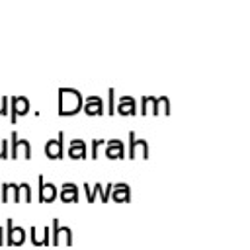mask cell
Masks as SVG:
<instances>
[{"instance_id":"cell-9","label":"cell","mask_w":250,"mask_h":250,"mask_svg":"<svg viewBox=\"0 0 250 250\" xmlns=\"http://www.w3.org/2000/svg\"><path fill=\"white\" fill-rule=\"evenodd\" d=\"M57 197H59L62 203H78V188H76V184L64 182V184L61 186Z\"/></svg>"},{"instance_id":"cell-6","label":"cell","mask_w":250,"mask_h":250,"mask_svg":"<svg viewBox=\"0 0 250 250\" xmlns=\"http://www.w3.org/2000/svg\"><path fill=\"white\" fill-rule=\"evenodd\" d=\"M25 236H27V232H25V229H23V227L14 225V221H12V219H8V221H6V242H4V244L20 246V244H23V242H25Z\"/></svg>"},{"instance_id":"cell-17","label":"cell","mask_w":250,"mask_h":250,"mask_svg":"<svg viewBox=\"0 0 250 250\" xmlns=\"http://www.w3.org/2000/svg\"><path fill=\"white\" fill-rule=\"evenodd\" d=\"M0 199L4 203H8V201L18 203V184L16 182H4L2 184V195H0Z\"/></svg>"},{"instance_id":"cell-4","label":"cell","mask_w":250,"mask_h":250,"mask_svg":"<svg viewBox=\"0 0 250 250\" xmlns=\"http://www.w3.org/2000/svg\"><path fill=\"white\" fill-rule=\"evenodd\" d=\"M45 156L49 160H61L64 156V133L59 131L57 139H49L45 143Z\"/></svg>"},{"instance_id":"cell-5","label":"cell","mask_w":250,"mask_h":250,"mask_svg":"<svg viewBox=\"0 0 250 250\" xmlns=\"http://www.w3.org/2000/svg\"><path fill=\"white\" fill-rule=\"evenodd\" d=\"M148 143L145 139H137L135 133L131 131L129 133V158L131 160H137V158H143L146 160L148 158Z\"/></svg>"},{"instance_id":"cell-25","label":"cell","mask_w":250,"mask_h":250,"mask_svg":"<svg viewBox=\"0 0 250 250\" xmlns=\"http://www.w3.org/2000/svg\"><path fill=\"white\" fill-rule=\"evenodd\" d=\"M84 193H86V201H88V203H94L96 195L92 193V189H90V184H84Z\"/></svg>"},{"instance_id":"cell-8","label":"cell","mask_w":250,"mask_h":250,"mask_svg":"<svg viewBox=\"0 0 250 250\" xmlns=\"http://www.w3.org/2000/svg\"><path fill=\"white\" fill-rule=\"evenodd\" d=\"M37 182H39V195H37V201H41V203H53L55 199H57V188H55V184H45V178L43 176H39L37 178Z\"/></svg>"},{"instance_id":"cell-15","label":"cell","mask_w":250,"mask_h":250,"mask_svg":"<svg viewBox=\"0 0 250 250\" xmlns=\"http://www.w3.org/2000/svg\"><path fill=\"white\" fill-rule=\"evenodd\" d=\"M68 156L74 160H84L88 156V146L82 139H72L68 145Z\"/></svg>"},{"instance_id":"cell-13","label":"cell","mask_w":250,"mask_h":250,"mask_svg":"<svg viewBox=\"0 0 250 250\" xmlns=\"http://www.w3.org/2000/svg\"><path fill=\"white\" fill-rule=\"evenodd\" d=\"M105 156L111 158V160H119L125 156V145L123 141L119 139H111V141H105Z\"/></svg>"},{"instance_id":"cell-14","label":"cell","mask_w":250,"mask_h":250,"mask_svg":"<svg viewBox=\"0 0 250 250\" xmlns=\"http://www.w3.org/2000/svg\"><path fill=\"white\" fill-rule=\"evenodd\" d=\"M82 109L86 111V115H102L104 113V100L100 96H90L86 98V102L82 104Z\"/></svg>"},{"instance_id":"cell-24","label":"cell","mask_w":250,"mask_h":250,"mask_svg":"<svg viewBox=\"0 0 250 250\" xmlns=\"http://www.w3.org/2000/svg\"><path fill=\"white\" fill-rule=\"evenodd\" d=\"M107 98H109V109H107V113L111 115V113H113V109H115V100H113V98H115V92H113V88H109V90H107Z\"/></svg>"},{"instance_id":"cell-21","label":"cell","mask_w":250,"mask_h":250,"mask_svg":"<svg viewBox=\"0 0 250 250\" xmlns=\"http://www.w3.org/2000/svg\"><path fill=\"white\" fill-rule=\"evenodd\" d=\"M105 145V141L104 139H94L92 141V150H90V156L96 160L98 158V152H100V146H104Z\"/></svg>"},{"instance_id":"cell-23","label":"cell","mask_w":250,"mask_h":250,"mask_svg":"<svg viewBox=\"0 0 250 250\" xmlns=\"http://www.w3.org/2000/svg\"><path fill=\"white\" fill-rule=\"evenodd\" d=\"M0 158H10V141H2V148H0Z\"/></svg>"},{"instance_id":"cell-7","label":"cell","mask_w":250,"mask_h":250,"mask_svg":"<svg viewBox=\"0 0 250 250\" xmlns=\"http://www.w3.org/2000/svg\"><path fill=\"white\" fill-rule=\"evenodd\" d=\"M29 111V100L25 96H14L10 98V121L16 125L18 117L25 115Z\"/></svg>"},{"instance_id":"cell-2","label":"cell","mask_w":250,"mask_h":250,"mask_svg":"<svg viewBox=\"0 0 250 250\" xmlns=\"http://www.w3.org/2000/svg\"><path fill=\"white\" fill-rule=\"evenodd\" d=\"M10 158H25L29 160L31 158V145L27 139H20L18 133L14 131L12 133V139H10Z\"/></svg>"},{"instance_id":"cell-16","label":"cell","mask_w":250,"mask_h":250,"mask_svg":"<svg viewBox=\"0 0 250 250\" xmlns=\"http://www.w3.org/2000/svg\"><path fill=\"white\" fill-rule=\"evenodd\" d=\"M156 102H158L156 96H143L141 98V115H158Z\"/></svg>"},{"instance_id":"cell-18","label":"cell","mask_w":250,"mask_h":250,"mask_svg":"<svg viewBox=\"0 0 250 250\" xmlns=\"http://www.w3.org/2000/svg\"><path fill=\"white\" fill-rule=\"evenodd\" d=\"M23 201V203H29L31 201V188L27 182H21L18 184V203Z\"/></svg>"},{"instance_id":"cell-26","label":"cell","mask_w":250,"mask_h":250,"mask_svg":"<svg viewBox=\"0 0 250 250\" xmlns=\"http://www.w3.org/2000/svg\"><path fill=\"white\" fill-rule=\"evenodd\" d=\"M0 244H4V227L0 225Z\"/></svg>"},{"instance_id":"cell-12","label":"cell","mask_w":250,"mask_h":250,"mask_svg":"<svg viewBox=\"0 0 250 250\" xmlns=\"http://www.w3.org/2000/svg\"><path fill=\"white\" fill-rule=\"evenodd\" d=\"M117 105H115V109L113 111H117L119 115H135L137 113V100L133 98V96H123V98H119V102H115Z\"/></svg>"},{"instance_id":"cell-3","label":"cell","mask_w":250,"mask_h":250,"mask_svg":"<svg viewBox=\"0 0 250 250\" xmlns=\"http://www.w3.org/2000/svg\"><path fill=\"white\" fill-rule=\"evenodd\" d=\"M51 229H53V234H51V244L59 246V244H64V246H70L72 244V230L64 225L59 223V219H53L51 223Z\"/></svg>"},{"instance_id":"cell-1","label":"cell","mask_w":250,"mask_h":250,"mask_svg":"<svg viewBox=\"0 0 250 250\" xmlns=\"http://www.w3.org/2000/svg\"><path fill=\"white\" fill-rule=\"evenodd\" d=\"M59 105H57V113L61 117L64 115H74L82 109V104H84V98L78 90L74 88H59Z\"/></svg>"},{"instance_id":"cell-11","label":"cell","mask_w":250,"mask_h":250,"mask_svg":"<svg viewBox=\"0 0 250 250\" xmlns=\"http://www.w3.org/2000/svg\"><path fill=\"white\" fill-rule=\"evenodd\" d=\"M31 244L35 246H47L51 244V227H31Z\"/></svg>"},{"instance_id":"cell-20","label":"cell","mask_w":250,"mask_h":250,"mask_svg":"<svg viewBox=\"0 0 250 250\" xmlns=\"http://www.w3.org/2000/svg\"><path fill=\"white\" fill-rule=\"evenodd\" d=\"M156 109H158V115L162 113V115H170V100L166 98V96H160L158 98V102H156Z\"/></svg>"},{"instance_id":"cell-22","label":"cell","mask_w":250,"mask_h":250,"mask_svg":"<svg viewBox=\"0 0 250 250\" xmlns=\"http://www.w3.org/2000/svg\"><path fill=\"white\" fill-rule=\"evenodd\" d=\"M10 113V98H2L0 100V115H8Z\"/></svg>"},{"instance_id":"cell-10","label":"cell","mask_w":250,"mask_h":250,"mask_svg":"<svg viewBox=\"0 0 250 250\" xmlns=\"http://www.w3.org/2000/svg\"><path fill=\"white\" fill-rule=\"evenodd\" d=\"M109 197L115 201V203H129L131 201V188L123 182L119 184H111V193Z\"/></svg>"},{"instance_id":"cell-19","label":"cell","mask_w":250,"mask_h":250,"mask_svg":"<svg viewBox=\"0 0 250 250\" xmlns=\"http://www.w3.org/2000/svg\"><path fill=\"white\" fill-rule=\"evenodd\" d=\"M94 191H96V195H100V199L102 201H109V193H111V184H107L105 188H102V184H94Z\"/></svg>"}]
</instances>
